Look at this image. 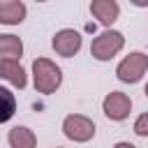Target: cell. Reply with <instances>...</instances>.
Masks as SVG:
<instances>
[{
	"instance_id": "6da1fadb",
	"label": "cell",
	"mask_w": 148,
	"mask_h": 148,
	"mask_svg": "<svg viewBox=\"0 0 148 148\" xmlns=\"http://www.w3.org/2000/svg\"><path fill=\"white\" fill-rule=\"evenodd\" d=\"M62 83L60 67L49 58H35L32 62V86L42 95H53Z\"/></svg>"
},
{
	"instance_id": "7a4b0ae2",
	"label": "cell",
	"mask_w": 148,
	"mask_h": 148,
	"mask_svg": "<svg viewBox=\"0 0 148 148\" xmlns=\"http://www.w3.org/2000/svg\"><path fill=\"white\" fill-rule=\"evenodd\" d=\"M123 46H125L123 32L106 28L102 35H97V37L92 39V44H90V56H92L95 60H99V62H106V60L116 58V56L123 51Z\"/></svg>"
},
{
	"instance_id": "3957f363",
	"label": "cell",
	"mask_w": 148,
	"mask_h": 148,
	"mask_svg": "<svg viewBox=\"0 0 148 148\" xmlns=\"http://www.w3.org/2000/svg\"><path fill=\"white\" fill-rule=\"evenodd\" d=\"M146 72H148V53H141V51H132L116 67V76L123 83H139Z\"/></svg>"
},
{
	"instance_id": "277c9868",
	"label": "cell",
	"mask_w": 148,
	"mask_h": 148,
	"mask_svg": "<svg viewBox=\"0 0 148 148\" xmlns=\"http://www.w3.org/2000/svg\"><path fill=\"white\" fill-rule=\"evenodd\" d=\"M95 123L88 118V116H81V113H69L65 116L62 120V134L74 141V143H86L95 136Z\"/></svg>"
},
{
	"instance_id": "5b68a950",
	"label": "cell",
	"mask_w": 148,
	"mask_h": 148,
	"mask_svg": "<svg viewBox=\"0 0 148 148\" xmlns=\"http://www.w3.org/2000/svg\"><path fill=\"white\" fill-rule=\"evenodd\" d=\"M81 44H83V37H81V32L74 30V28H62V30H58V32L53 35V39H51L53 51H56L58 56H62V58L76 56V53L81 51Z\"/></svg>"
},
{
	"instance_id": "8992f818",
	"label": "cell",
	"mask_w": 148,
	"mask_h": 148,
	"mask_svg": "<svg viewBox=\"0 0 148 148\" xmlns=\"http://www.w3.org/2000/svg\"><path fill=\"white\" fill-rule=\"evenodd\" d=\"M102 111H104V116H106L109 120L120 123V120H125V118L130 116V111H132V99H130V95H125V92H120V90H111V92L104 97V102H102Z\"/></svg>"
},
{
	"instance_id": "52a82bcc",
	"label": "cell",
	"mask_w": 148,
	"mask_h": 148,
	"mask_svg": "<svg viewBox=\"0 0 148 148\" xmlns=\"http://www.w3.org/2000/svg\"><path fill=\"white\" fill-rule=\"evenodd\" d=\"M90 14L106 28H111L118 16H120V5L116 0H92L90 2Z\"/></svg>"
},
{
	"instance_id": "ba28073f",
	"label": "cell",
	"mask_w": 148,
	"mask_h": 148,
	"mask_svg": "<svg viewBox=\"0 0 148 148\" xmlns=\"http://www.w3.org/2000/svg\"><path fill=\"white\" fill-rule=\"evenodd\" d=\"M28 16V7L21 0H0V23L18 25Z\"/></svg>"
},
{
	"instance_id": "9c48e42d",
	"label": "cell",
	"mask_w": 148,
	"mask_h": 148,
	"mask_svg": "<svg viewBox=\"0 0 148 148\" xmlns=\"http://www.w3.org/2000/svg\"><path fill=\"white\" fill-rule=\"evenodd\" d=\"M0 79H5L7 83H12L18 90H23L28 86V74L18 60H0Z\"/></svg>"
},
{
	"instance_id": "30bf717a",
	"label": "cell",
	"mask_w": 148,
	"mask_h": 148,
	"mask_svg": "<svg viewBox=\"0 0 148 148\" xmlns=\"http://www.w3.org/2000/svg\"><path fill=\"white\" fill-rule=\"evenodd\" d=\"M7 141H9V148H37V136L25 125L12 127L7 134Z\"/></svg>"
},
{
	"instance_id": "8fae6325",
	"label": "cell",
	"mask_w": 148,
	"mask_h": 148,
	"mask_svg": "<svg viewBox=\"0 0 148 148\" xmlns=\"http://www.w3.org/2000/svg\"><path fill=\"white\" fill-rule=\"evenodd\" d=\"M23 42L16 35H0V60H21Z\"/></svg>"
},
{
	"instance_id": "7c38bea8",
	"label": "cell",
	"mask_w": 148,
	"mask_h": 148,
	"mask_svg": "<svg viewBox=\"0 0 148 148\" xmlns=\"http://www.w3.org/2000/svg\"><path fill=\"white\" fill-rule=\"evenodd\" d=\"M14 113H16V97L9 88L0 86V125L12 120Z\"/></svg>"
},
{
	"instance_id": "4fadbf2b",
	"label": "cell",
	"mask_w": 148,
	"mask_h": 148,
	"mask_svg": "<svg viewBox=\"0 0 148 148\" xmlns=\"http://www.w3.org/2000/svg\"><path fill=\"white\" fill-rule=\"evenodd\" d=\"M134 134H136V136H148V111L141 113V116L134 120Z\"/></svg>"
},
{
	"instance_id": "5bb4252c",
	"label": "cell",
	"mask_w": 148,
	"mask_h": 148,
	"mask_svg": "<svg viewBox=\"0 0 148 148\" xmlns=\"http://www.w3.org/2000/svg\"><path fill=\"white\" fill-rule=\"evenodd\" d=\"M113 148H136V146H134V143H130V141H118Z\"/></svg>"
},
{
	"instance_id": "9a60e30c",
	"label": "cell",
	"mask_w": 148,
	"mask_h": 148,
	"mask_svg": "<svg viewBox=\"0 0 148 148\" xmlns=\"http://www.w3.org/2000/svg\"><path fill=\"white\" fill-rule=\"evenodd\" d=\"M134 7H148V0H130Z\"/></svg>"
},
{
	"instance_id": "2e32d148",
	"label": "cell",
	"mask_w": 148,
	"mask_h": 148,
	"mask_svg": "<svg viewBox=\"0 0 148 148\" xmlns=\"http://www.w3.org/2000/svg\"><path fill=\"white\" fill-rule=\"evenodd\" d=\"M143 92H146V97H148V83H146V90H143Z\"/></svg>"
},
{
	"instance_id": "e0dca14e",
	"label": "cell",
	"mask_w": 148,
	"mask_h": 148,
	"mask_svg": "<svg viewBox=\"0 0 148 148\" xmlns=\"http://www.w3.org/2000/svg\"><path fill=\"white\" fill-rule=\"evenodd\" d=\"M35 2H46V0H35Z\"/></svg>"
}]
</instances>
